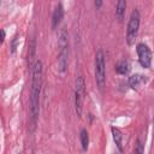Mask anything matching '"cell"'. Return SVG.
Wrapping results in <instances>:
<instances>
[{
    "instance_id": "cell-14",
    "label": "cell",
    "mask_w": 154,
    "mask_h": 154,
    "mask_svg": "<svg viewBox=\"0 0 154 154\" xmlns=\"http://www.w3.org/2000/svg\"><path fill=\"white\" fill-rule=\"evenodd\" d=\"M143 153H144V146H143V142H142L140 138H137L132 154H143Z\"/></svg>"
},
{
    "instance_id": "cell-8",
    "label": "cell",
    "mask_w": 154,
    "mask_h": 154,
    "mask_svg": "<svg viewBox=\"0 0 154 154\" xmlns=\"http://www.w3.org/2000/svg\"><path fill=\"white\" fill-rule=\"evenodd\" d=\"M63 18H64V6L61 2H59L55 5L53 14H52V29L53 30H55L60 25Z\"/></svg>"
},
{
    "instance_id": "cell-17",
    "label": "cell",
    "mask_w": 154,
    "mask_h": 154,
    "mask_svg": "<svg viewBox=\"0 0 154 154\" xmlns=\"http://www.w3.org/2000/svg\"><path fill=\"white\" fill-rule=\"evenodd\" d=\"M94 6L97 7V8L101 7V6H102V1H101V0H96V1H94Z\"/></svg>"
},
{
    "instance_id": "cell-10",
    "label": "cell",
    "mask_w": 154,
    "mask_h": 154,
    "mask_svg": "<svg viewBox=\"0 0 154 154\" xmlns=\"http://www.w3.org/2000/svg\"><path fill=\"white\" fill-rule=\"evenodd\" d=\"M111 132H112V137H113V141H114L118 150L123 152V134H122V131L118 128L112 126L111 128Z\"/></svg>"
},
{
    "instance_id": "cell-3",
    "label": "cell",
    "mask_w": 154,
    "mask_h": 154,
    "mask_svg": "<svg viewBox=\"0 0 154 154\" xmlns=\"http://www.w3.org/2000/svg\"><path fill=\"white\" fill-rule=\"evenodd\" d=\"M94 66H95V82L96 85L100 90H102L106 85V61H105V54L103 51L100 48L96 51L95 54V61H94Z\"/></svg>"
},
{
    "instance_id": "cell-16",
    "label": "cell",
    "mask_w": 154,
    "mask_h": 154,
    "mask_svg": "<svg viewBox=\"0 0 154 154\" xmlns=\"http://www.w3.org/2000/svg\"><path fill=\"white\" fill-rule=\"evenodd\" d=\"M17 37H14L13 38V42H12V53H14V51H16V47H17Z\"/></svg>"
},
{
    "instance_id": "cell-13",
    "label": "cell",
    "mask_w": 154,
    "mask_h": 154,
    "mask_svg": "<svg viewBox=\"0 0 154 154\" xmlns=\"http://www.w3.org/2000/svg\"><path fill=\"white\" fill-rule=\"evenodd\" d=\"M79 141H81V146H82V150L87 152L88 147H89V134L85 128L81 129L79 131Z\"/></svg>"
},
{
    "instance_id": "cell-15",
    "label": "cell",
    "mask_w": 154,
    "mask_h": 154,
    "mask_svg": "<svg viewBox=\"0 0 154 154\" xmlns=\"http://www.w3.org/2000/svg\"><path fill=\"white\" fill-rule=\"evenodd\" d=\"M5 38H6V32L4 29H0V45L5 41Z\"/></svg>"
},
{
    "instance_id": "cell-11",
    "label": "cell",
    "mask_w": 154,
    "mask_h": 154,
    "mask_svg": "<svg viewBox=\"0 0 154 154\" xmlns=\"http://www.w3.org/2000/svg\"><path fill=\"white\" fill-rule=\"evenodd\" d=\"M35 53H36V40L32 37V38L30 40V42H29V49H28V55H26V58H28V66H29L30 69L32 67L34 63L36 61V60L34 61Z\"/></svg>"
},
{
    "instance_id": "cell-1",
    "label": "cell",
    "mask_w": 154,
    "mask_h": 154,
    "mask_svg": "<svg viewBox=\"0 0 154 154\" xmlns=\"http://www.w3.org/2000/svg\"><path fill=\"white\" fill-rule=\"evenodd\" d=\"M42 75H43L42 61L36 60L31 67V88L29 96V128L31 131L35 130L38 120L40 97L42 90Z\"/></svg>"
},
{
    "instance_id": "cell-5",
    "label": "cell",
    "mask_w": 154,
    "mask_h": 154,
    "mask_svg": "<svg viewBox=\"0 0 154 154\" xmlns=\"http://www.w3.org/2000/svg\"><path fill=\"white\" fill-rule=\"evenodd\" d=\"M85 97V82L83 76H77L75 81V111L78 118L83 112V103Z\"/></svg>"
},
{
    "instance_id": "cell-6",
    "label": "cell",
    "mask_w": 154,
    "mask_h": 154,
    "mask_svg": "<svg viewBox=\"0 0 154 154\" xmlns=\"http://www.w3.org/2000/svg\"><path fill=\"white\" fill-rule=\"evenodd\" d=\"M136 52H137L140 65L143 69H150V66H152V51H150V48L146 43L140 42L136 45Z\"/></svg>"
},
{
    "instance_id": "cell-9",
    "label": "cell",
    "mask_w": 154,
    "mask_h": 154,
    "mask_svg": "<svg viewBox=\"0 0 154 154\" xmlns=\"http://www.w3.org/2000/svg\"><path fill=\"white\" fill-rule=\"evenodd\" d=\"M114 70H116V72H117L118 75H120V76H125V75H128V73L130 72L131 67H130L129 61L125 60V59H123V60H119V61L116 64Z\"/></svg>"
},
{
    "instance_id": "cell-12",
    "label": "cell",
    "mask_w": 154,
    "mask_h": 154,
    "mask_svg": "<svg viewBox=\"0 0 154 154\" xmlns=\"http://www.w3.org/2000/svg\"><path fill=\"white\" fill-rule=\"evenodd\" d=\"M126 1L125 0H119L116 5V17L119 22H123L125 17V11H126Z\"/></svg>"
},
{
    "instance_id": "cell-7",
    "label": "cell",
    "mask_w": 154,
    "mask_h": 154,
    "mask_svg": "<svg viewBox=\"0 0 154 154\" xmlns=\"http://www.w3.org/2000/svg\"><path fill=\"white\" fill-rule=\"evenodd\" d=\"M147 83H148V77L142 73H134L128 78V84L134 90H138L142 85Z\"/></svg>"
},
{
    "instance_id": "cell-2",
    "label": "cell",
    "mask_w": 154,
    "mask_h": 154,
    "mask_svg": "<svg viewBox=\"0 0 154 154\" xmlns=\"http://www.w3.org/2000/svg\"><path fill=\"white\" fill-rule=\"evenodd\" d=\"M58 47V71L60 73H65L69 65V34L65 28H63L59 32Z\"/></svg>"
},
{
    "instance_id": "cell-4",
    "label": "cell",
    "mask_w": 154,
    "mask_h": 154,
    "mask_svg": "<svg viewBox=\"0 0 154 154\" xmlns=\"http://www.w3.org/2000/svg\"><path fill=\"white\" fill-rule=\"evenodd\" d=\"M140 23H141V14L138 8H134L129 22H128V26H126V43L128 46H132L135 45V41L137 38L138 35V30H140Z\"/></svg>"
}]
</instances>
